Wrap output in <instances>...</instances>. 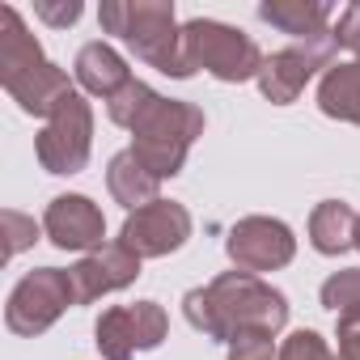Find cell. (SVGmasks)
I'll return each mask as SVG.
<instances>
[{
  "mask_svg": "<svg viewBox=\"0 0 360 360\" xmlns=\"http://www.w3.org/2000/svg\"><path fill=\"white\" fill-rule=\"evenodd\" d=\"M106 115H110V123L131 131V153L157 178L183 174L191 144L204 136V110L195 102L165 98L144 81H131L127 89H119L106 102Z\"/></svg>",
  "mask_w": 360,
  "mask_h": 360,
  "instance_id": "1",
  "label": "cell"
},
{
  "mask_svg": "<svg viewBox=\"0 0 360 360\" xmlns=\"http://www.w3.org/2000/svg\"><path fill=\"white\" fill-rule=\"evenodd\" d=\"M187 322L217 343H233L246 335H280L288 326V297L250 271H221L204 288L183 297Z\"/></svg>",
  "mask_w": 360,
  "mask_h": 360,
  "instance_id": "2",
  "label": "cell"
},
{
  "mask_svg": "<svg viewBox=\"0 0 360 360\" xmlns=\"http://www.w3.org/2000/svg\"><path fill=\"white\" fill-rule=\"evenodd\" d=\"M0 85L26 115L39 119H51L64 106V98L77 94L68 72L43 56V43L26 30L13 5L0 9Z\"/></svg>",
  "mask_w": 360,
  "mask_h": 360,
  "instance_id": "3",
  "label": "cell"
},
{
  "mask_svg": "<svg viewBox=\"0 0 360 360\" xmlns=\"http://www.w3.org/2000/svg\"><path fill=\"white\" fill-rule=\"evenodd\" d=\"M98 22L106 34H119L148 68L174 81L195 77L183 51V26L174 18V0H106L98 9Z\"/></svg>",
  "mask_w": 360,
  "mask_h": 360,
  "instance_id": "4",
  "label": "cell"
},
{
  "mask_svg": "<svg viewBox=\"0 0 360 360\" xmlns=\"http://www.w3.org/2000/svg\"><path fill=\"white\" fill-rule=\"evenodd\" d=\"M183 51H187V64L195 72L204 68L225 85L259 81V68L267 60L250 34H242L225 22H212V18H191L183 26Z\"/></svg>",
  "mask_w": 360,
  "mask_h": 360,
  "instance_id": "5",
  "label": "cell"
},
{
  "mask_svg": "<svg viewBox=\"0 0 360 360\" xmlns=\"http://www.w3.org/2000/svg\"><path fill=\"white\" fill-rule=\"evenodd\" d=\"M77 305V292H72V276L64 267H34L26 271L13 292H9V305H5V326L22 339H39L47 335L64 309Z\"/></svg>",
  "mask_w": 360,
  "mask_h": 360,
  "instance_id": "6",
  "label": "cell"
},
{
  "mask_svg": "<svg viewBox=\"0 0 360 360\" xmlns=\"http://www.w3.org/2000/svg\"><path fill=\"white\" fill-rule=\"evenodd\" d=\"M34 153L47 174H81L94 153V106L81 94L64 98V106L39 131Z\"/></svg>",
  "mask_w": 360,
  "mask_h": 360,
  "instance_id": "7",
  "label": "cell"
},
{
  "mask_svg": "<svg viewBox=\"0 0 360 360\" xmlns=\"http://www.w3.org/2000/svg\"><path fill=\"white\" fill-rule=\"evenodd\" d=\"M335 51H339V39L335 30L322 34V39H309V43H292L284 51H271L259 68V89L271 106H292L301 98V89L314 81V72L330 68L335 64Z\"/></svg>",
  "mask_w": 360,
  "mask_h": 360,
  "instance_id": "8",
  "label": "cell"
},
{
  "mask_svg": "<svg viewBox=\"0 0 360 360\" xmlns=\"http://www.w3.org/2000/svg\"><path fill=\"white\" fill-rule=\"evenodd\" d=\"M165 335H169V314L157 301L110 305L94 326V343L106 360H131L136 352H153L161 347Z\"/></svg>",
  "mask_w": 360,
  "mask_h": 360,
  "instance_id": "9",
  "label": "cell"
},
{
  "mask_svg": "<svg viewBox=\"0 0 360 360\" xmlns=\"http://www.w3.org/2000/svg\"><path fill=\"white\" fill-rule=\"evenodd\" d=\"M225 255L238 271H250V276L280 271L297 259V238L276 217H242L225 238Z\"/></svg>",
  "mask_w": 360,
  "mask_h": 360,
  "instance_id": "10",
  "label": "cell"
},
{
  "mask_svg": "<svg viewBox=\"0 0 360 360\" xmlns=\"http://www.w3.org/2000/svg\"><path fill=\"white\" fill-rule=\"evenodd\" d=\"M191 229H195V221H191V212L183 204L157 200V204H148L140 212H127L115 242H123L136 259H165V255L187 246Z\"/></svg>",
  "mask_w": 360,
  "mask_h": 360,
  "instance_id": "11",
  "label": "cell"
},
{
  "mask_svg": "<svg viewBox=\"0 0 360 360\" xmlns=\"http://www.w3.org/2000/svg\"><path fill=\"white\" fill-rule=\"evenodd\" d=\"M43 233L60 250H89L94 255L98 246H106L102 242L106 238V217L89 195H77V191L56 195L47 204V212H43Z\"/></svg>",
  "mask_w": 360,
  "mask_h": 360,
  "instance_id": "12",
  "label": "cell"
},
{
  "mask_svg": "<svg viewBox=\"0 0 360 360\" xmlns=\"http://www.w3.org/2000/svg\"><path fill=\"white\" fill-rule=\"evenodd\" d=\"M140 263H144V259H136L123 242L98 246V250L85 255L77 267H68L77 305H89V301H98V297H106V292H119V288L136 284V280H140Z\"/></svg>",
  "mask_w": 360,
  "mask_h": 360,
  "instance_id": "13",
  "label": "cell"
},
{
  "mask_svg": "<svg viewBox=\"0 0 360 360\" xmlns=\"http://www.w3.org/2000/svg\"><path fill=\"white\" fill-rule=\"evenodd\" d=\"M72 77H77V85L85 89V94H94V98H102V102H110L119 89H127L136 77H131V68H127V60L110 47V43H85L81 51H77V60H72Z\"/></svg>",
  "mask_w": 360,
  "mask_h": 360,
  "instance_id": "14",
  "label": "cell"
},
{
  "mask_svg": "<svg viewBox=\"0 0 360 360\" xmlns=\"http://www.w3.org/2000/svg\"><path fill=\"white\" fill-rule=\"evenodd\" d=\"M330 18L335 5H326V0H263L259 5V22L276 26L280 34H292L297 43L330 34Z\"/></svg>",
  "mask_w": 360,
  "mask_h": 360,
  "instance_id": "15",
  "label": "cell"
},
{
  "mask_svg": "<svg viewBox=\"0 0 360 360\" xmlns=\"http://www.w3.org/2000/svg\"><path fill=\"white\" fill-rule=\"evenodd\" d=\"M106 187H110L115 204H123L127 212H140V208H148V204L161 200V178L131 148H123V153L110 157V165H106Z\"/></svg>",
  "mask_w": 360,
  "mask_h": 360,
  "instance_id": "16",
  "label": "cell"
},
{
  "mask_svg": "<svg viewBox=\"0 0 360 360\" xmlns=\"http://www.w3.org/2000/svg\"><path fill=\"white\" fill-rule=\"evenodd\" d=\"M318 110L339 123L360 127V64L356 60H335L322 81H318Z\"/></svg>",
  "mask_w": 360,
  "mask_h": 360,
  "instance_id": "17",
  "label": "cell"
},
{
  "mask_svg": "<svg viewBox=\"0 0 360 360\" xmlns=\"http://www.w3.org/2000/svg\"><path fill=\"white\" fill-rule=\"evenodd\" d=\"M356 225H360V217L352 212V204H343V200H322V204L309 212V246H314L318 255L335 259V255H343V250L356 246Z\"/></svg>",
  "mask_w": 360,
  "mask_h": 360,
  "instance_id": "18",
  "label": "cell"
},
{
  "mask_svg": "<svg viewBox=\"0 0 360 360\" xmlns=\"http://www.w3.org/2000/svg\"><path fill=\"white\" fill-rule=\"evenodd\" d=\"M318 297H322V305H326L335 318L360 314V267H343V271L326 276V284H322Z\"/></svg>",
  "mask_w": 360,
  "mask_h": 360,
  "instance_id": "19",
  "label": "cell"
},
{
  "mask_svg": "<svg viewBox=\"0 0 360 360\" xmlns=\"http://www.w3.org/2000/svg\"><path fill=\"white\" fill-rule=\"evenodd\" d=\"M280 360H335V352L318 330H292L280 343Z\"/></svg>",
  "mask_w": 360,
  "mask_h": 360,
  "instance_id": "20",
  "label": "cell"
},
{
  "mask_svg": "<svg viewBox=\"0 0 360 360\" xmlns=\"http://www.w3.org/2000/svg\"><path fill=\"white\" fill-rule=\"evenodd\" d=\"M0 221H5V259H13V255L30 250V246L39 242V225H34V217H26V212H13V208H9Z\"/></svg>",
  "mask_w": 360,
  "mask_h": 360,
  "instance_id": "21",
  "label": "cell"
},
{
  "mask_svg": "<svg viewBox=\"0 0 360 360\" xmlns=\"http://www.w3.org/2000/svg\"><path fill=\"white\" fill-rule=\"evenodd\" d=\"M34 18H43L47 26H72L81 18V0H39L34 5Z\"/></svg>",
  "mask_w": 360,
  "mask_h": 360,
  "instance_id": "22",
  "label": "cell"
},
{
  "mask_svg": "<svg viewBox=\"0 0 360 360\" xmlns=\"http://www.w3.org/2000/svg\"><path fill=\"white\" fill-rule=\"evenodd\" d=\"M335 39H339V47H347V51L356 56V64H360V5H347V9H339Z\"/></svg>",
  "mask_w": 360,
  "mask_h": 360,
  "instance_id": "23",
  "label": "cell"
},
{
  "mask_svg": "<svg viewBox=\"0 0 360 360\" xmlns=\"http://www.w3.org/2000/svg\"><path fill=\"white\" fill-rule=\"evenodd\" d=\"M229 360H280L271 352V335H246L229 343Z\"/></svg>",
  "mask_w": 360,
  "mask_h": 360,
  "instance_id": "24",
  "label": "cell"
},
{
  "mask_svg": "<svg viewBox=\"0 0 360 360\" xmlns=\"http://www.w3.org/2000/svg\"><path fill=\"white\" fill-rule=\"evenodd\" d=\"M339 360H360V314L339 318Z\"/></svg>",
  "mask_w": 360,
  "mask_h": 360,
  "instance_id": "25",
  "label": "cell"
},
{
  "mask_svg": "<svg viewBox=\"0 0 360 360\" xmlns=\"http://www.w3.org/2000/svg\"><path fill=\"white\" fill-rule=\"evenodd\" d=\"M356 250H360V225H356Z\"/></svg>",
  "mask_w": 360,
  "mask_h": 360,
  "instance_id": "26",
  "label": "cell"
}]
</instances>
